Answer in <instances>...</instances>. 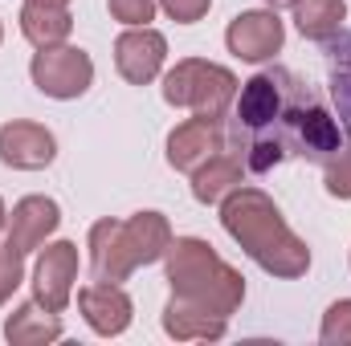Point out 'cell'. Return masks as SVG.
I'll return each instance as SVG.
<instances>
[{"instance_id":"1","label":"cell","mask_w":351,"mask_h":346,"mask_svg":"<svg viewBox=\"0 0 351 346\" xmlns=\"http://www.w3.org/2000/svg\"><path fill=\"white\" fill-rule=\"evenodd\" d=\"M237 131L250 135L254 168L290 155L327 159L339 147V131L327 118V110L286 70H269L245 86L237 106Z\"/></svg>"},{"instance_id":"2","label":"cell","mask_w":351,"mask_h":346,"mask_svg":"<svg viewBox=\"0 0 351 346\" xmlns=\"http://www.w3.org/2000/svg\"><path fill=\"white\" fill-rule=\"evenodd\" d=\"M327 78H331V98H335V114L339 127L351 143V33L335 37L327 45Z\"/></svg>"}]
</instances>
